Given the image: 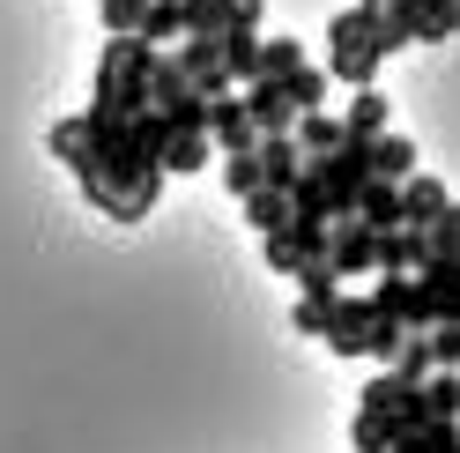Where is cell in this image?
I'll list each match as a JSON object with an SVG mask.
<instances>
[{
    "label": "cell",
    "instance_id": "cell-23",
    "mask_svg": "<svg viewBox=\"0 0 460 453\" xmlns=\"http://www.w3.org/2000/svg\"><path fill=\"white\" fill-rule=\"evenodd\" d=\"M460 38V0H423L416 8V45H446Z\"/></svg>",
    "mask_w": 460,
    "mask_h": 453
},
{
    "label": "cell",
    "instance_id": "cell-10",
    "mask_svg": "<svg viewBox=\"0 0 460 453\" xmlns=\"http://www.w3.org/2000/svg\"><path fill=\"white\" fill-rule=\"evenodd\" d=\"M423 261H430L423 231H409V223H401V231H379V275H416Z\"/></svg>",
    "mask_w": 460,
    "mask_h": 453
},
{
    "label": "cell",
    "instance_id": "cell-6",
    "mask_svg": "<svg viewBox=\"0 0 460 453\" xmlns=\"http://www.w3.org/2000/svg\"><path fill=\"white\" fill-rule=\"evenodd\" d=\"M208 141H216L223 156H238V149H261V127H252V111H245V90L208 97Z\"/></svg>",
    "mask_w": 460,
    "mask_h": 453
},
{
    "label": "cell",
    "instance_id": "cell-34",
    "mask_svg": "<svg viewBox=\"0 0 460 453\" xmlns=\"http://www.w3.org/2000/svg\"><path fill=\"white\" fill-rule=\"evenodd\" d=\"M186 31H223V0H186Z\"/></svg>",
    "mask_w": 460,
    "mask_h": 453
},
{
    "label": "cell",
    "instance_id": "cell-33",
    "mask_svg": "<svg viewBox=\"0 0 460 453\" xmlns=\"http://www.w3.org/2000/svg\"><path fill=\"white\" fill-rule=\"evenodd\" d=\"M430 342H438V364H446V372H460V320H438V327H430Z\"/></svg>",
    "mask_w": 460,
    "mask_h": 453
},
{
    "label": "cell",
    "instance_id": "cell-22",
    "mask_svg": "<svg viewBox=\"0 0 460 453\" xmlns=\"http://www.w3.org/2000/svg\"><path fill=\"white\" fill-rule=\"evenodd\" d=\"M386 372H401L409 386H423L430 372H438V342H430V327H423V334H409V342H401V357L386 364Z\"/></svg>",
    "mask_w": 460,
    "mask_h": 453
},
{
    "label": "cell",
    "instance_id": "cell-11",
    "mask_svg": "<svg viewBox=\"0 0 460 453\" xmlns=\"http://www.w3.org/2000/svg\"><path fill=\"white\" fill-rule=\"evenodd\" d=\"M453 201V193L438 186V179H401V223H409V231H430V223H438V209Z\"/></svg>",
    "mask_w": 460,
    "mask_h": 453
},
{
    "label": "cell",
    "instance_id": "cell-15",
    "mask_svg": "<svg viewBox=\"0 0 460 453\" xmlns=\"http://www.w3.org/2000/svg\"><path fill=\"white\" fill-rule=\"evenodd\" d=\"M371 179H416V141L409 134H401V127H386L379 141H371Z\"/></svg>",
    "mask_w": 460,
    "mask_h": 453
},
{
    "label": "cell",
    "instance_id": "cell-17",
    "mask_svg": "<svg viewBox=\"0 0 460 453\" xmlns=\"http://www.w3.org/2000/svg\"><path fill=\"white\" fill-rule=\"evenodd\" d=\"M357 216L371 223V231H401V186H394V179H364Z\"/></svg>",
    "mask_w": 460,
    "mask_h": 453
},
{
    "label": "cell",
    "instance_id": "cell-7",
    "mask_svg": "<svg viewBox=\"0 0 460 453\" xmlns=\"http://www.w3.org/2000/svg\"><path fill=\"white\" fill-rule=\"evenodd\" d=\"M394 127V104L379 97V82L371 90H349V111H341V141H379Z\"/></svg>",
    "mask_w": 460,
    "mask_h": 453
},
{
    "label": "cell",
    "instance_id": "cell-4",
    "mask_svg": "<svg viewBox=\"0 0 460 453\" xmlns=\"http://www.w3.org/2000/svg\"><path fill=\"white\" fill-rule=\"evenodd\" d=\"M327 261L341 282H357V275H379V231H371L364 216H341L327 223Z\"/></svg>",
    "mask_w": 460,
    "mask_h": 453
},
{
    "label": "cell",
    "instance_id": "cell-3",
    "mask_svg": "<svg viewBox=\"0 0 460 453\" xmlns=\"http://www.w3.org/2000/svg\"><path fill=\"white\" fill-rule=\"evenodd\" d=\"M261 261H268L275 275H305L312 261H327V223L290 216L282 231H268V238H261Z\"/></svg>",
    "mask_w": 460,
    "mask_h": 453
},
{
    "label": "cell",
    "instance_id": "cell-24",
    "mask_svg": "<svg viewBox=\"0 0 460 453\" xmlns=\"http://www.w3.org/2000/svg\"><path fill=\"white\" fill-rule=\"evenodd\" d=\"M290 134H297V149H305V156H327V149H341V120H327V111H305V120H297Z\"/></svg>",
    "mask_w": 460,
    "mask_h": 453
},
{
    "label": "cell",
    "instance_id": "cell-12",
    "mask_svg": "<svg viewBox=\"0 0 460 453\" xmlns=\"http://www.w3.org/2000/svg\"><path fill=\"white\" fill-rule=\"evenodd\" d=\"M261 179L268 186H297V172H305V149H297V134H261Z\"/></svg>",
    "mask_w": 460,
    "mask_h": 453
},
{
    "label": "cell",
    "instance_id": "cell-36",
    "mask_svg": "<svg viewBox=\"0 0 460 453\" xmlns=\"http://www.w3.org/2000/svg\"><path fill=\"white\" fill-rule=\"evenodd\" d=\"M453 453H460V439H453Z\"/></svg>",
    "mask_w": 460,
    "mask_h": 453
},
{
    "label": "cell",
    "instance_id": "cell-28",
    "mask_svg": "<svg viewBox=\"0 0 460 453\" xmlns=\"http://www.w3.org/2000/svg\"><path fill=\"white\" fill-rule=\"evenodd\" d=\"M409 334H416V327H401V320H386V313H379V320H371V334H364V357H379V364H394V357H401V342H409Z\"/></svg>",
    "mask_w": 460,
    "mask_h": 453
},
{
    "label": "cell",
    "instance_id": "cell-13",
    "mask_svg": "<svg viewBox=\"0 0 460 453\" xmlns=\"http://www.w3.org/2000/svg\"><path fill=\"white\" fill-rule=\"evenodd\" d=\"M208 156H216V141H208V127H171V141H164V172H208Z\"/></svg>",
    "mask_w": 460,
    "mask_h": 453
},
{
    "label": "cell",
    "instance_id": "cell-16",
    "mask_svg": "<svg viewBox=\"0 0 460 453\" xmlns=\"http://www.w3.org/2000/svg\"><path fill=\"white\" fill-rule=\"evenodd\" d=\"M45 149L60 156L75 179H82V172H97V149H90V134H82V120H52V127H45Z\"/></svg>",
    "mask_w": 460,
    "mask_h": 453
},
{
    "label": "cell",
    "instance_id": "cell-20",
    "mask_svg": "<svg viewBox=\"0 0 460 453\" xmlns=\"http://www.w3.org/2000/svg\"><path fill=\"white\" fill-rule=\"evenodd\" d=\"M423 409H430V423H460V372H446V364H438V372H430L423 386Z\"/></svg>",
    "mask_w": 460,
    "mask_h": 453
},
{
    "label": "cell",
    "instance_id": "cell-8",
    "mask_svg": "<svg viewBox=\"0 0 460 453\" xmlns=\"http://www.w3.org/2000/svg\"><path fill=\"white\" fill-rule=\"evenodd\" d=\"M245 111H252V127H261V134H290L297 127V104H290L282 82H245Z\"/></svg>",
    "mask_w": 460,
    "mask_h": 453
},
{
    "label": "cell",
    "instance_id": "cell-1",
    "mask_svg": "<svg viewBox=\"0 0 460 453\" xmlns=\"http://www.w3.org/2000/svg\"><path fill=\"white\" fill-rule=\"evenodd\" d=\"M379 15H386V0H349V8H334L327 22V75L334 82H349V90H371L386 67V45H379Z\"/></svg>",
    "mask_w": 460,
    "mask_h": 453
},
{
    "label": "cell",
    "instance_id": "cell-32",
    "mask_svg": "<svg viewBox=\"0 0 460 453\" xmlns=\"http://www.w3.org/2000/svg\"><path fill=\"white\" fill-rule=\"evenodd\" d=\"M423 238H430V253H446V261H460V201H446V209H438V223H430Z\"/></svg>",
    "mask_w": 460,
    "mask_h": 453
},
{
    "label": "cell",
    "instance_id": "cell-25",
    "mask_svg": "<svg viewBox=\"0 0 460 453\" xmlns=\"http://www.w3.org/2000/svg\"><path fill=\"white\" fill-rule=\"evenodd\" d=\"M290 67H305V45L297 38H261V82H282Z\"/></svg>",
    "mask_w": 460,
    "mask_h": 453
},
{
    "label": "cell",
    "instance_id": "cell-29",
    "mask_svg": "<svg viewBox=\"0 0 460 453\" xmlns=\"http://www.w3.org/2000/svg\"><path fill=\"white\" fill-rule=\"evenodd\" d=\"M401 394H409V379H401V372H379V379H371V386L357 394V409H371V416H394V409H401Z\"/></svg>",
    "mask_w": 460,
    "mask_h": 453
},
{
    "label": "cell",
    "instance_id": "cell-26",
    "mask_svg": "<svg viewBox=\"0 0 460 453\" xmlns=\"http://www.w3.org/2000/svg\"><path fill=\"white\" fill-rule=\"evenodd\" d=\"M334 305H341V298H312V290H297L290 327H297V334H327V327H334Z\"/></svg>",
    "mask_w": 460,
    "mask_h": 453
},
{
    "label": "cell",
    "instance_id": "cell-14",
    "mask_svg": "<svg viewBox=\"0 0 460 453\" xmlns=\"http://www.w3.org/2000/svg\"><path fill=\"white\" fill-rule=\"evenodd\" d=\"M223 67H230V82H261V31H252V22H230L223 31Z\"/></svg>",
    "mask_w": 460,
    "mask_h": 453
},
{
    "label": "cell",
    "instance_id": "cell-35",
    "mask_svg": "<svg viewBox=\"0 0 460 453\" xmlns=\"http://www.w3.org/2000/svg\"><path fill=\"white\" fill-rule=\"evenodd\" d=\"M261 15H268V0H223V31L230 22H252V31H261Z\"/></svg>",
    "mask_w": 460,
    "mask_h": 453
},
{
    "label": "cell",
    "instance_id": "cell-18",
    "mask_svg": "<svg viewBox=\"0 0 460 453\" xmlns=\"http://www.w3.org/2000/svg\"><path fill=\"white\" fill-rule=\"evenodd\" d=\"M134 38H149L156 52H171V45L186 38V0H149V15H141Z\"/></svg>",
    "mask_w": 460,
    "mask_h": 453
},
{
    "label": "cell",
    "instance_id": "cell-21",
    "mask_svg": "<svg viewBox=\"0 0 460 453\" xmlns=\"http://www.w3.org/2000/svg\"><path fill=\"white\" fill-rule=\"evenodd\" d=\"M245 223L252 231H282V223H290V186H261V193H245Z\"/></svg>",
    "mask_w": 460,
    "mask_h": 453
},
{
    "label": "cell",
    "instance_id": "cell-19",
    "mask_svg": "<svg viewBox=\"0 0 460 453\" xmlns=\"http://www.w3.org/2000/svg\"><path fill=\"white\" fill-rule=\"evenodd\" d=\"M327 82H334V75H327V67H312V60L282 75V90H290V104H297V120H305V111H327Z\"/></svg>",
    "mask_w": 460,
    "mask_h": 453
},
{
    "label": "cell",
    "instance_id": "cell-2",
    "mask_svg": "<svg viewBox=\"0 0 460 453\" xmlns=\"http://www.w3.org/2000/svg\"><path fill=\"white\" fill-rule=\"evenodd\" d=\"M149 82H156V45L149 38H104V52H97V104H119L134 120V111L156 104Z\"/></svg>",
    "mask_w": 460,
    "mask_h": 453
},
{
    "label": "cell",
    "instance_id": "cell-27",
    "mask_svg": "<svg viewBox=\"0 0 460 453\" xmlns=\"http://www.w3.org/2000/svg\"><path fill=\"white\" fill-rule=\"evenodd\" d=\"M349 446H357V453H394V416H371V409H357V423H349Z\"/></svg>",
    "mask_w": 460,
    "mask_h": 453
},
{
    "label": "cell",
    "instance_id": "cell-5",
    "mask_svg": "<svg viewBox=\"0 0 460 453\" xmlns=\"http://www.w3.org/2000/svg\"><path fill=\"white\" fill-rule=\"evenodd\" d=\"M371 305H379L386 320H401V327H438V313H430V298H423V282L416 275H379L371 282Z\"/></svg>",
    "mask_w": 460,
    "mask_h": 453
},
{
    "label": "cell",
    "instance_id": "cell-30",
    "mask_svg": "<svg viewBox=\"0 0 460 453\" xmlns=\"http://www.w3.org/2000/svg\"><path fill=\"white\" fill-rule=\"evenodd\" d=\"M97 15H104V38H134L141 15H149V0H97Z\"/></svg>",
    "mask_w": 460,
    "mask_h": 453
},
{
    "label": "cell",
    "instance_id": "cell-9",
    "mask_svg": "<svg viewBox=\"0 0 460 453\" xmlns=\"http://www.w3.org/2000/svg\"><path fill=\"white\" fill-rule=\"evenodd\" d=\"M416 282H423V298H430V313H438V320H460V261L430 253V261L416 268Z\"/></svg>",
    "mask_w": 460,
    "mask_h": 453
},
{
    "label": "cell",
    "instance_id": "cell-31",
    "mask_svg": "<svg viewBox=\"0 0 460 453\" xmlns=\"http://www.w3.org/2000/svg\"><path fill=\"white\" fill-rule=\"evenodd\" d=\"M223 186L238 193V201H245V193H261V186H268V179H261V156H252V149H238V156H223Z\"/></svg>",
    "mask_w": 460,
    "mask_h": 453
}]
</instances>
